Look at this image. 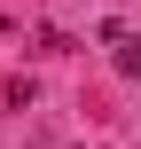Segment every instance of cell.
Segmentation results:
<instances>
[{
  "instance_id": "cell-1",
  "label": "cell",
  "mask_w": 141,
  "mask_h": 149,
  "mask_svg": "<svg viewBox=\"0 0 141 149\" xmlns=\"http://www.w3.org/2000/svg\"><path fill=\"white\" fill-rule=\"evenodd\" d=\"M110 47H118V71H126V79H141V39L126 31V24H110Z\"/></svg>"
}]
</instances>
